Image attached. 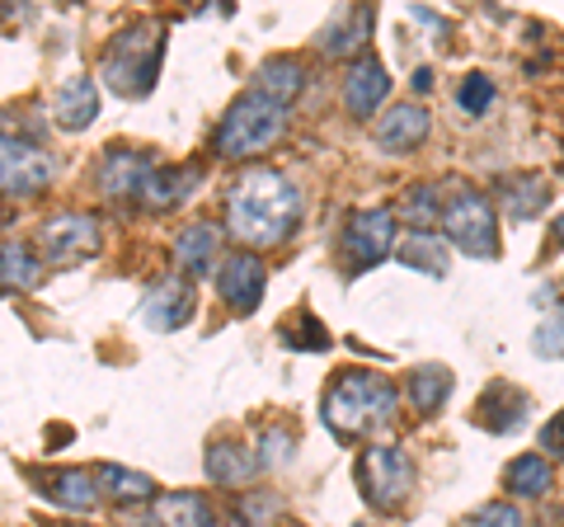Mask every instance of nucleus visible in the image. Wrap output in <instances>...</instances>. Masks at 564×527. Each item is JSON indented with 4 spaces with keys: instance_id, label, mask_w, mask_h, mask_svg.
<instances>
[{
    "instance_id": "obj_1",
    "label": "nucleus",
    "mask_w": 564,
    "mask_h": 527,
    "mask_svg": "<svg viewBox=\"0 0 564 527\" xmlns=\"http://www.w3.org/2000/svg\"><path fill=\"white\" fill-rule=\"evenodd\" d=\"M296 222H302V193L282 170L254 165L226 193V232L250 250L282 245L296 232Z\"/></svg>"
},
{
    "instance_id": "obj_2",
    "label": "nucleus",
    "mask_w": 564,
    "mask_h": 527,
    "mask_svg": "<svg viewBox=\"0 0 564 527\" xmlns=\"http://www.w3.org/2000/svg\"><path fill=\"white\" fill-rule=\"evenodd\" d=\"M400 406V391L391 377L381 373H339L334 386L325 391V424L339 433V438H367V433H381L386 424L395 419Z\"/></svg>"
},
{
    "instance_id": "obj_3",
    "label": "nucleus",
    "mask_w": 564,
    "mask_h": 527,
    "mask_svg": "<svg viewBox=\"0 0 564 527\" xmlns=\"http://www.w3.org/2000/svg\"><path fill=\"white\" fill-rule=\"evenodd\" d=\"M165 62V20H141L122 29L104 52V80L113 85L122 99H141L155 90Z\"/></svg>"
},
{
    "instance_id": "obj_4",
    "label": "nucleus",
    "mask_w": 564,
    "mask_h": 527,
    "mask_svg": "<svg viewBox=\"0 0 564 527\" xmlns=\"http://www.w3.org/2000/svg\"><path fill=\"white\" fill-rule=\"evenodd\" d=\"M282 128H288V109H278V104L259 99V95H245L231 104V114L221 118L212 147H217L221 161H245V155L269 151L282 137Z\"/></svg>"
},
{
    "instance_id": "obj_5",
    "label": "nucleus",
    "mask_w": 564,
    "mask_h": 527,
    "mask_svg": "<svg viewBox=\"0 0 564 527\" xmlns=\"http://www.w3.org/2000/svg\"><path fill=\"white\" fill-rule=\"evenodd\" d=\"M443 232L462 255L470 259H494L499 255V222H494V203L475 189H456L443 203Z\"/></svg>"
},
{
    "instance_id": "obj_6",
    "label": "nucleus",
    "mask_w": 564,
    "mask_h": 527,
    "mask_svg": "<svg viewBox=\"0 0 564 527\" xmlns=\"http://www.w3.org/2000/svg\"><path fill=\"white\" fill-rule=\"evenodd\" d=\"M358 485L372 508H395L414 490V462L395 443H377L362 452L358 462Z\"/></svg>"
},
{
    "instance_id": "obj_7",
    "label": "nucleus",
    "mask_w": 564,
    "mask_h": 527,
    "mask_svg": "<svg viewBox=\"0 0 564 527\" xmlns=\"http://www.w3.org/2000/svg\"><path fill=\"white\" fill-rule=\"evenodd\" d=\"M52 180H57V161H52V155H43L33 142H24V137L0 132V193H6V198H33V193H43Z\"/></svg>"
},
{
    "instance_id": "obj_8",
    "label": "nucleus",
    "mask_w": 564,
    "mask_h": 527,
    "mask_svg": "<svg viewBox=\"0 0 564 527\" xmlns=\"http://www.w3.org/2000/svg\"><path fill=\"white\" fill-rule=\"evenodd\" d=\"M344 255L352 269H377L386 255H395V213L391 207H367V213L348 217L344 232Z\"/></svg>"
},
{
    "instance_id": "obj_9",
    "label": "nucleus",
    "mask_w": 564,
    "mask_h": 527,
    "mask_svg": "<svg viewBox=\"0 0 564 527\" xmlns=\"http://www.w3.org/2000/svg\"><path fill=\"white\" fill-rule=\"evenodd\" d=\"M39 250H43L47 264H57V269H66V264H85L99 250V217H90V213L52 217L43 226V236H39Z\"/></svg>"
},
{
    "instance_id": "obj_10",
    "label": "nucleus",
    "mask_w": 564,
    "mask_h": 527,
    "mask_svg": "<svg viewBox=\"0 0 564 527\" xmlns=\"http://www.w3.org/2000/svg\"><path fill=\"white\" fill-rule=\"evenodd\" d=\"M141 315L151 330H184L193 321V283L184 273H165L155 278L141 297Z\"/></svg>"
},
{
    "instance_id": "obj_11",
    "label": "nucleus",
    "mask_w": 564,
    "mask_h": 527,
    "mask_svg": "<svg viewBox=\"0 0 564 527\" xmlns=\"http://www.w3.org/2000/svg\"><path fill=\"white\" fill-rule=\"evenodd\" d=\"M263 288H269V273H263L259 255L240 250V255H231V259H221V269H217V292H221V302L231 306V311H254V306L263 302Z\"/></svg>"
},
{
    "instance_id": "obj_12",
    "label": "nucleus",
    "mask_w": 564,
    "mask_h": 527,
    "mask_svg": "<svg viewBox=\"0 0 564 527\" xmlns=\"http://www.w3.org/2000/svg\"><path fill=\"white\" fill-rule=\"evenodd\" d=\"M391 95V76L377 57H358L348 66V80H344V104L352 118H372L381 109V99Z\"/></svg>"
},
{
    "instance_id": "obj_13",
    "label": "nucleus",
    "mask_w": 564,
    "mask_h": 527,
    "mask_svg": "<svg viewBox=\"0 0 564 527\" xmlns=\"http://www.w3.org/2000/svg\"><path fill=\"white\" fill-rule=\"evenodd\" d=\"M151 170H155V161H151L147 151H109L99 161L95 180H99V189L109 193V198H132V193L147 189Z\"/></svg>"
},
{
    "instance_id": "obj_14",
    "label": "nucleus",
    "mask_w": 564,
    "mask_h": 527,
    "mask_svg": "<svg viewBox=\"0 0 564 527\" xmlns=\"http://www.w3.org/2000/svg\"><path fill=\"white\" fill-rule=\"evenodd\" d=\"M306 90V66L296 57H269L254 72V95L278 104V109H288V104Z\"/></svg>"
},
{
    "instance_id": "obj_15",
    "label": "nucleus",
    "mask_w": 564,
    "mask_h": 527,
    "mask_svg": "<svg viewBox=\"0 0 564 527\" xmlns=\"http://www.w3.org/2000/svg\"><path fill=\"white\" fill-rule=\"evenodd\" d=\"M52 114H57V122H62L66 132L90 128V122L99 118V90H95V80H90V76H70V80H62L57 99H52Z\"/></svg>"
},
{
    "instance_id": "obj_16",
    "label": "nucleus",
    "mask_w": 564,
    "mask_h": 527,
    "mask_svg": "<svg viewBox=\"0 0 564 527\" xmlns=\"http://www.w3.org/2000/svg\"><path fill=\"white\" fill-rule=\"evenodd\" d=\"M259 452H250L245 443H236V438H221V443H212L207 448V476L217 481V485H245V481H254L259 476Z\"/></svg>"
},
{
    "instance_id": "obj_17",
    "label": "nucleus",
    "mask_w": 564,
    "mask_h": 527,
    "mask_svg": "<svg viewBox=\"0 0 564 527\" xmlns=\"http://www.w3.org/2000/svg\"><path fill=\"white\" fill-rule=\"evenodd\" d=\"M423 137H429V114H423L419 104H395V109H386V118L377 122L381 151H414Z\"/></svg>"
},
{
    "instance_id": "obj_18",
    "label": "nucleus",
    "mask_w": 564,
    "mask_h": 527,
    "mask_svg": "<svg viewBox=\"0 0 564 527\" xmlns=\"http://www.w3.org/2000/svg\"><path fill=\"white\" fill-rule=\"evenodd\" d=\"M527 410H532V400H527L518 386H508V381H494L485 400H480V410H475V419L489 429V433H508V429H518Z\"/></svg>"
},
{
    "instance_id": "obj_19",
    "label": "nucleus",
    "mask_w": 564,
    "mask_h": 527,
    "mask_svg": "<svg viewBox=\"0 0 564 527\" xmlns=\"http://www.w3.org/2000/svg\"><path fill=\"white\" fill-rule=\"evenodd\" d=\"M367 29H372V10H358V6L334 10V20L321 33L325 57H352V52L367 43Z\"/></svg>"
},
{
    "instance_id": "obj_20",
    "label": "nucleus",
    "mask_w": 564,
    "mask_h": 527,
    "mask_svg": "<svg viewBox=\"0 0 564 527\" xmlns=\"http://www.w3.org/2000/svg\"><path fill=\"white\" fill-rule=\"evenodd\" d=\"M39 278H43V259L33 255V245H24V240L0 245V288L29 292V288H39Z\"/></svg>"
},
{
    "instance_id": "obj_21",
    "label": "nucleus",
    "mask_w": 564,
    "mask_h": 527,
    "mask_svg": "<svg viewBox=\"0 0 564 527\" xmlns=\"http://www.w3.org/2000/svg\"><path fill=\"white\" fill-rule=\"evenodd\" d=\"M212 259H217V226L193 222L174 236V264H180L184 273H207Z\"/></svg>"
},
{
    "instance_id": "obj_22",
    "label": "nucleus",
    "mask_w": 564,
    "mask_h": 527,
    "mask_svg": "<svg viewBox=\"0 0 564 527\" xmlns=\"http://www.w3.org/2000/svg\"><path fill=\"white\" fill-rule=\"evenodd\" d=\"M503 203H508V217H536L545 213V203H551V184L541 180V174H508L503 180Z\"/></svg>"
},
{
    "instance_id": "obj_23",
    "label": "nucleus",
    "mask_w": 564,
    "mask_h": 527,
    "mask_svg": "<svg viewBox=\"0 0 564 527\" xmlns=\"http://www.w3.org/2000/svg\"><path fill=\"white\" fill-rule=\"evenodd\" d=\"M47 499L62 504V508H76V514H85V508H95L99 499V481L95 471H57V476H47Z\"/></svg>"
},
{
    "instance_id": "obj_24",
    "label": "nucleus",
    "mask_w": 564,
    "mask_h": 527,
    "mask_svg": "<svg viewBox=\"0 0 564 527\" xmlns=\"http://www.w3.org/2000/svg\"><path fill=\"white\" fill-rule=\"evenodd\" d=\"M447 396H452V373H447V367L423 363V367H414V373H410V400H414L419 415L443 410Z\"/></svg>"
},
{
    "instance_id": "obj_25",
    "label": "nucleus",
    "mask_w": 564,
    "mask_h": 527,
    "mask_svg": "<svg viewBox=\"0 0 564 527\" xmlns=\"http://www.w3.org/2000/svg\"><path fill=\"white\" fill-rule=\"evenodd\" d=\"M95 481L104 485V495H113L118 504H147V499H155V481L141 476V471H128V466L104 462L95 471Z\"/></svg>"
},
{
    "instance_id": "obj_26",
    "label": "nucleus",
    "mask_w": 564,
    "mask_h": 527,
    "mask_svg": "<svg viewBox=\"0 0 564 527\" xmlns=\"http://www.w3.org/2000/svg\"><path fill=\"white\" fill-rule=\"evenodd\" d=\"M155 523H161V527H217V523H212L207 499L203 495H188V490L155 499Z\"/></svg>"
},
{
    "instance_id": "obj_27",
    "label": "nucleus",
    "mask_w": 564,
    "mask_h": 527,
    "mask_svg": "<svg viewBox=\"0 0 564 527\" xmlns=\"http://www.w3.org/2000/svg\"><path fill=\"white\" fill-rule=\"evenodd\" d=\"M508 495H518V499H541L545 490H551V462H545V456H518L513 466H508Z\"/></svg>"
},
{
    "instance_id": "obj_28",
    "label": "nucleus",
    "mask_w": 564,
    "mask_h": 527,
    "mask_svg": "<svg viewBox=\"0 0 564 527\" xmlns=\"http://www.w3.org/2000/svg\"><path fill=\"white\" fill-rule=\"evenodd\" d=\"M198 184V170H151V180H147V203L151 207H174V203H184L188 198V189Z\"/></svg>"
},
{
    "instance_id": "obj_29",
    "label": "nucleus",
    "mask_w": 564,
    "mask_h": 527,
    "mask_svg": "<svg viewBox=\"0 0 564 527\" xmlns=\"http://www.w3.org/2000/svg\"><path fill=\"white\" fill-rule=\"evenodd\" d=\"M400 264H410V269L419 273H447V250H443V240H433L429 232H410L404 236V245L395 250Z\"/></svg>"
},
{
    "instance_id": "obj_30",
    "label": "nucleus",
    "mask_w": 564,
    "mask_h": 527,
    "mask_svg": "<svg viewBox=\"0 0 564 527\" xmlns=\"http://www.w3.org/2000/svg\"><path fill=\"white\" fill-rule=\"evenodd\" d=\"M278 335H282V344H292V348H329V330L321 325V315H311V311H302L292 325H282Z\"/></svg>"
},
{
    "instance_id": "obj_31",
    "label": "nucleus",
    "mask_w": 564,
    "mask_h": 527,
    "mask_svg": "<svg viewBox=\"0 0 564 527\" xmlns=\"http://www.w3.org/2000/svg\"><path fill=\"white\" fill-rule=\"evenodd\" d=\"M400 217L414 226V232H429L433 217H437V198H433V189H410V198L400 203Z\"/></svg>"
},
{
    "instance_id": "obj_32",
    "label": "nucleus",
    "mask_w": 564,
    "mask_h": 527,
    "mask_svg": "<svg viewBox=\"0 0 564 527\" xmlns=\"http://www.w3.org/2000/svg\"><path fill=\"white\" fill-rule=\"evenodd\" d=\"M466 527H522V514L508 499H494L485 508H475V514L466 518Z\"/></svg>"
},
{
    "instance_id": "obj_33",
    "label": "nucleus",
    "mask_w": 564,
    "mask_h": 527,
    "mask_svg": "<svg viewBox=\"0 0 564 527\" xmlns=\"http://www.w3.org/2000/svg\"><path fill=\"white\" fill-rule=\"evenodd\" d=\"M278 514H282V504L273 495H245L240 499V523L245 527H273Z\"/></svg>"
},
{
    "instance_id": "obj_34",
    "label": "nucleus",
    "mask_w": 564,
    "mask_h": 527,
    "mask_svg": "<svg viewBox=\"0 0 564 527\" xmlns=\"http://www.w3.org/2000/svg\"><path fill=\"white\" fill-rule=\"evenodd\" d=\"M456 99H462V109H466L470 118L485 114L489 104H494V80H489V76H466V80H462V95H456Z\"/></svg>"
},
{
    "instance_id": "obj_35",
    "label": "nucleus",
    "mask_w": 564,
    "mask_h": 527,
    "mask_svg": "<svg viewBox=\"0 0 564 527\" xmlns=\"http://www.w3.org/2000/svg\"><path fill=\"white\" fill-rule=\"evenodd\" d=\"M292 452H296V438L282 433V429H269V433H263V448H259V462L263 466H278V462H288Z\"/></svg>"
},
{
    "instance_id": "obj_36",
    "label": "nucleus",
    "mask_w": 564,
    "mask_h": 527,
    "mask_svg": "<svg viewBox=\"0 0 564 527\" xmlns=\"http://www.w3.org/2000/svg\"><path fill=\"white\" fill-rule=\"evenodd\" d=\"M541 448H545V452H555V456H564V415L551 419V424L541 429Z\"/></svg>"
},
{
    "instance_id": "obj_37",
    "label": "nucleus",
    "mask_w": 564,
    "mask_h": 527,
    "mask_svg": "<svg viewBox=\"0 0 564 527\" xmlns=\"http://www.w3.org/2000/svg\"><path fill=\"white\" fill-rule=\"evenodd\" d=\"M536 354H564V325H551L536 335Z\"/></svg>"
},
{
    "instance_id": "obj_38",
    "label": "nucleus",
    "mask_w": 564,
    "mask_h": 527,
    "mask_svg": "<svg viewBox=\"0 0 564 527\" xmlns=\"http://www.w3.org/2000/svg\"><path fill=\"white\" fill-rule=\"evenodd\" d=\"M414 90H419V95L433 90V72H429V66H423V72H414Z\"/></svg>"
},
{
    "instance_id": "obj_39",
    "label": "nucleus",
    "mask_w": 564,
    "mask_h": 527,
    "mask_svg": "<svg viewBox=\"0 0 564 527\" xmlns=\"http://www.w3.org/2000/svg\"><path fill=\"white\" fill-rule=\"evenodd\" d=\"M122 527H161L155 518H132V523H122Z\"/></svg>"
},
{
    "instance_id": "obj_40",
    "label": "nucleus",
    "mask_w": 564,
    "mask_h": 527,
    "mask_svg": "<svg viewBox=\"0 0 564 527\" xmlns=\"http://www.w3.org/2000/svg\"><path fill=\"white\" fill-rule=\"evenodd\" d=\"M555 240L564 245V217H555Z\"/></svg>"
}]
</instances>
